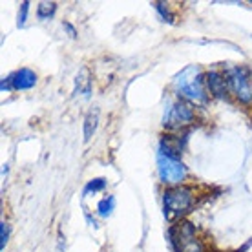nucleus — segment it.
<instances>
[{
  "label": "nucleus",
  "mask_w": 252,
  "mask_h": 252,
  "mask_svg": "<svg viewBox=\"0 0 252 252\" xmlns=\"http://www.w3.org/2000/svg\"><path fill=\"white\" fill-rule=\"evenodd\" d=\"M174 86L179 92V95H183L190 101L195 102H205L207 101V92H205V79L199 73L197 66H187V68L177 73L174 79Z\"/></svg>",
  "instance_id": "nucleus-1"
},
{
  "label": "nucleus",
  "mask_w": 252,
  "mask_h": 252,
  "mask_svg": "<svg viewBox=\"0 0 252 252\" xmlns=\"http://www.w3.org/2000/svg\"><path fill=\"white\" fill-rule=\"evenodd\" d=\"M164 216L170 221L181 218L183 214L190 212L194 205V195L189 187H172L164 192Z\"/></svg>",
  "instance_id": "nucleus-2"
},
{
  "label": "nucleus",
  "mask_w": 252,
  "mask_h": 252,
  "mask_svg": "<svg viewBox=\"0 0 252 252\" xmlns=\"http://www.w3.org/2000/svg\"><path fill=\"white\" fill-rule=\"evenodd\" d=\"M225 79L228 84V92L243 104H251L252 102V81L251 71L243 66H236V68H228L225 71Z\"/></svg>",
  "instance_id": "nucleus-3"
},
{
  "label": "nucleus",
  "mask_w": 252,
  "mask_h": 252,
  "mask_svg": "<svg viewBox=\"0 0 252 252\" xmlns=\"http://www.w3.org/2000/svg\"><path fill=\"white\" fill-rule=\"evenodd\" d=\"M170 243L176 252H203L201 241L195 238L194 225L183 221L179 227L170 228Z\"/></svg>",
  "instance_id": "nucleus-4"
},
{
  "label": "nucleus",
  "mask_w": 252,
  "mask_h": 252,
  "mask_svg": "<svg viewBox=\"0 0 252 252\" xmlns=\"http://www.w3.org/2000/svg\"><path fill=\"white\" fill-rule=\"evenodd\" d=\"M194 119H195L194 108L190 106L189 102L179 101V102H176V104H172V106L166 110L163 125L166 126L168 130H181L185 126L192 125Z\"/></svg>",
  "instance_id": "nucleus-5"
},
{
  "label": "nucleus",
  "mask_w": 252,
  "mask_h": 252,
  "mask_svg": "<svg viewBox=\"0 0 252 252\" xmlns=\"http://www.w3.org/2000/svg\"><path fill=\"white\" fill-rule=\"evenodd\" d=\"M159 177L164 185H181L187 177V166L179 159H172L159 154L158 159Z\"/></svg>",
  "instance_id": "nucleus-6"
},
{
  "label": "nucleus",
  "mask_w": 252,
  "mask_h": 252,
  "mask_svg": "<svg viewBox=\"0 0 252 252\" xmlns=\"http://www.w3.org/2000/svg\"><path fill=\"white\" fill-rule=\"evenodd\" d=\"M205 84H207L208 92L214 95V97H218V99H225L227 97V92H228L227 79H225V75H221L220 71H216V69L208 71Z\"/></svg>",
  "instance_id": "nucleus-7"
},
{
  "label": "nucleus",
  "mask_w": 252,
  "mask_h": 252,
  "mask_svg": "<svg viewBox=\"0 0 252 252\" xmlns=\"http://www.w3.org/2000/svg\"><path fill=\"white\" fill-rule=\"evenodd\" d=\"M9 81L13 90H32L37 84V73L30 68H20L19 71L9 75Z\"/></svg>",
  "instance_id": "nucleus-8"
},
{
  "label": "nucleus",
  "mask_w": 252,
  "mask_h": 252,
  "mask_svg": "<svg viewBox=\"0 0 252 252\" xmlns=\"http://www.w3.org/2000/svg\"><path fill=\"white\" fill-rule=\"evenodd\" d=\"M90 92H92V75L88 68H82L75 77V94L88 97Z\"/></svg>",
  "instance_id": "nucleus-9"
},
{
  "label": "nucleus",
  "mask_w": 252,
  "mask_h": 252,
  "mask_svg": "<svg viewBox=\"0 0 252 252\" xmlns=\"http://www.w3.org/2000/svg\"><path fill=\"white\" fill-rule=\"evenodd\" d=\"M97 123H99V110L94 108V110H90L86 119H84V141L92 139V135L97 130Z\"/></svg>",
  "instance_id": "nucleus-10"
},
{
  "label": "nucleus",
  "mask_w": 252,
  "mask_h": 252,
  "mask_svg": "<svg viewBox=\"0 0 252 252\" xmlns=\"http://www.w3.org/2000/svg\"><path fill=\"white\" fill-rule=\"evenodd\" d=\"M57 11V4L55 2H40L37 7V17L40 20H50Z\"/></svg>",
  "instance_id": "nucleus-11"
},
{
  "label": "nucleus",
  "mask_w": 252,
  "mask_h": 252,
  "mask_svg": "<svg viewBox=\"0 0 252 252\" xmlns=\"http://www.w3.org/2000/svg\"><path fill=\"white\" fill-rule=\"evenodd\" d=\"M114 207H115V197L114 195H108V197L99 201V205H97V214L101 216V218H108V216L112 214Z\"/></svg>",
  "instance_id": "nucleus-12"
},
{
  "label": "nucleus",
  "mask_w": 252,
  "mask_h": 252,
  "mask_svg": "<svg viewBox=\"0 0 252 252\" xmlns=\"http://www.w3.org/2000/svg\"><path fill=\"white\" fill-rule=\"evenodd\" d=\"M106 189V181L102 179V177H97V179H92V181H88V185L84 187V195H88L90 192H101V190Z\"/></svg>",
  "instance_id": "nucleus-13"
},
{
  "label": "nucleus",
  "mask_w": 252,
  "mask_h": 252,
  "mask_svg": "<svg viewBox=\"0 0 252 252\" xmlns=\"http://www.w3.org/2000/svg\"><path fill=\"white\" fill-rule=\"evenodd\" d=\"M152 6L156 7V9H158V13L159 15H161V17H163L164 19V22H174V17H172V13H170V9H168V7H166V4H163V2H154V4H152Z\"/></svg>",
  "instance_id": "nucleus-14"
},
{
  "label": "nucleus",
  "mask_w": 252,
  "mask_h": 252,
  "mask_svg": "<svg viewBox=\"0 0 252 252\" xmlns=\"http://www.w3.org/2000/svg\"><path fill=\"white\" fill-rule=\"evenodd\" d=\"M7 238H9V227H7L6 221H2V223H0V249H2V251L6 249Z\"/></svg>",
  "instance_id": "nucleus-15"
},
{
  "label": "nucleus",
  "mask_w": 252,
  "mask_h": 252,
  "mask_svg": "<svg viewBox=\"0 0 252 252\" xmlns=\"http://www.w3.org/2000/svg\"><path fill=\"white\" fill-rule=\"evenodd\" d=\"M28 11H30V2H22L19 9V28H24L26 26V19H28Z\"/></svg>",
  "instance_id": "nucleus-16"
},
{
  "label": "nucleus",
  "mask_w": 252,
  "mask_h": 252,
  "mask_svg": "<svg viewBox=\"0 0 252 252\" xmlns=\"http://www.w3.org/2000/svg\"><path fill=\"white\" fill-rule=\"evenodd\" d=\"M63 28H64V30H68L69 37H73V38L77 37V32H75V28H73V26L69 24V22H64V24H63Z\"/></svg>",
  "instance_id": "nucleus-17"
}]
</instances>
